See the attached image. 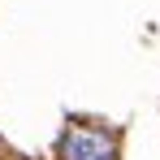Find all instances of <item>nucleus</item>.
Here are the masks:
<instances>
[{
    "label": "nucleus",
    "instance_id": "f257e3e1",
    "mask_svg": "<svg viewBox=\"0 0 160 160\" xmlns=\"http://www.w3.org/2000/svg\"><path fill=\"white\" fill-rule=\"evenodd\" d=\"M61 160H117V134L78 121L61 134Z\"/></svg>",
    "mask_w": 160,
    "mask_h": 160
}]
</instances>
